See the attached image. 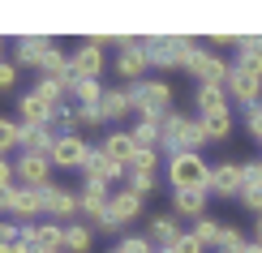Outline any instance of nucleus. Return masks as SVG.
I'll return each instance as SVG.
<instances>
[{"instance_id": "bb28decb", "label": "nucleus", "mask_w": 262, "mask_h": 253, "mask_svg": "<svg viewBox=\"0 0 262 253\" xmlns=\"http://www.w3.org/2000/svg\"><path fill=\"white\" fill-rule=\"evenodd\" d=\"M129 133H134L138 150H159V146H163V129H159V120H138ZM159 155H163V150H159Z\"/></svg>"}, {"instance_id": "f8f14e48", "label": "nucleus", "mask_w": 262, "mask_h": 253, "mask_svg": "<svg viewBox=\"0 0 262 253\" xmlns=\"http://www.w3.org/2000/svg\"><path fill=\"white\" fill-rule=\"evenodd\" d=\"M9 215H13V223H21V227L39 223V219H43V189H26V185H17Z\"/></svg>"}, {"instance_id": "c756f323", "label": "nucleus", "mask_w": 262, "mask_h": 253, "mask_svg": "<svg viewBox=\"0 0 262 253\" xmlns=\"http://www.w3.org/2000/svg\"><path fill=\"white\" fill-rule=\"evenodd\" d=\"M224 227H228V223H224V219H215V215H202V219H193V236H198L206 249H215V245H220Z\"/></svg>"}, {"instance_id": "f257e3e1", "label": "nucleus", "mask_w": 262, "mask_h": 253, "mask_svg": "<svg viewBox=\"0 0 262 253\" xmlns=\"http://www.w3.org/2000/svg\"><path fill=\"white\" fill-rule=\"evenodd\" d=\"M159 129H163V155H185V150H202L206 146V129H202V120L198 116H189V112H168L159 120Z\"/></svg>"}, {"instance_id": "09e8293b", "label": "nucleus", "mask_w": 262, "mask_h": 253, "mask_svg": "<svg viewBox=\"0 0 262 253\" xmlns=\"http://www.w3.org/2000/svg\"><path fill=\"white\" fill-rule=\"evenodd\" d=\"M0 60H5V39H0Z\"/></svg>"}, {"instance_id": "1a4fd4ad", "label": "nucleus", "mask_w": 262, "mask_h": 253, "mask_svg": "<svg viewBox=\"0 0 262 253\" xmlns=\"http://www.w3.org/2000/svg\"><path fill=\"white\" fill-rule=\"evenodd\" d=\"M69 73H73V78L99 82V73H103V48H99L95 39H82L78 48L69 52Z\"/></svg>"}, {"instance_id": "c9c22d12", "label": "nucleus", "mask_w": 262, "mask_h": 253, "mask_svg": "<svg viewBox=\"0 0 262 253\" xmlns=\"http://www.w3.org/2000/svg\"><path fill=\"white\" fill-rule=\"evenodd\" d=\"M220 253H241L245 249V236L236 232V227H224V236H220V245H215Z\"/></svg>"}, {"instance_id": "7ed1b4c3", "label": "nucleus", "mask_w": 262, "mask_h": 253, "mask_svg": "<svg viewBox=\"0 0 262 253\" xmlns=\"http://www.w3.org/2000/svg\"><path fill=\"white\" fill-rule=\"evenodd\" d=\"M202 43L198 39H189V35H150V39H142V52H146V60L150 64H159V69H185L189 64V56L198 52Z\"/></svg>"}, {"instance_id": "72a5a7b5", "label": "nucleus", "mask_w": 262, "mask_h": 253, "mask_svg": "<svg viewBox=\"0 0 262 253\" xmlns=\"http://www.w3.org/2000/svg\"><path fill=\"white\" fill-rule=\"evenodd\" d=\"M198 120H202V116H198ZM202 129H206V142H224L228 133H232V112H228V116H206Z\"/></svg>"}, {"instance_id": "58836bf2", "label": "nucleus", "mask_w": 262, "mask_h": 253, "mask_svg": "<svg viewBox=\"0 0 262 253\" xmlns=\"http://www.w3.org/2000/svg\"><path fill=\"white\" fill-rule=\"evenodd\" d=\"M134 168H138V172H159V150H138Z\"/></svg>"}, {"instance_id": "79ce46f5", "label": "nucleus", "mask_w": 262, "mask_h": 253, "mask_svg": "<svg viewBox=\"0 0 262 253\" xmlns=\"http://www.w3.org/2000/svg\"><path fill=\"white\" fill-rule=\"evenodd\" d=\"M245 125H249V133H254V137L262 142V103H258V107H249V112H245Z\"/></svg>"}, {"instance_id": "5701e85b", "label": "nucleus", "mask_w": 262, "mask_h": 253, "mask_svg": "<svg viewBox=\"0 0 262 253\" xmlns=\"http://www.w3.org/2000/svg\"><path fill=\"white\" fill-rule=\"evenodd\" d=\"M52 48H56V39H48V35H21L17 39V69H21V64H35V69H39V64L48 60Z\"/></svg>"}, {"instance_id": "412c9836", "label": "nucleus", "mask_w": 262, "mask_h": 253, "mask_svg": "<svg viewBox=\"0 0 262 253\" xmlns=\"http://www.w3.org/2000/svg\"><path fill=\"white\" fill-rule=\"evenodd\" d=\"M241 172H245L241 206H245L249 215H262V159H254V163H241Z\"/></svg>"}, {"instance_id": "2f4dec72", "label": "nucleus", "mask_w": 262, "mask_h": 253, "mask_svg": "<svg viewBox=\"0 0 262 253\" xmlns=\"http://www.w3.org/2000/svg\"><path fill=\"white\" fill-rule=\"evenodd\" d=\"M35 95L43 99V103L60 107V103H64V95H69V90H64V82H56V78H39V82H35Z\"/></svg>"}, {"instance_id": "cd10ccee", "label": "nucleus", "mask_w": 262, "mask_h": 253, "mask_svg": "<svg viewBox=\"0 0 262 253\" xmlns=\"http://www.w3.org/2000/svg\"><path fill=\"white\" fill-rule=\"evenodd\" d=\"M69 95H73V103H78V107H99L103 86H99V82H91V78H73Z\"/></svg>"}, {"instance_id": "423d86ee", "label": "nucleus", "mask_w": 262, "mask_h": 253, "mask_svg": "<svg viewBox=\"0 0 262 253\" xmlns=\"http://www.w3.org/2000/svg\"><path fill=\"white\" fill-rule=\"evenodd\" d=\"M146 52H142V39L134 35H121L116 39V78L129 82V86H138V82H146Z\"/></svg>"}, {"instance_id": "c85d7f7f", "label": "nucleus", "mask_w": 262, "mask_h": 253, "mask_svg": "<svg viewBox=\"0 0 262 253\" xmlns=\"http://www.w3.org/2000/svg\"><path fill=\"white\" fill-rule=\"evenodd\" d=\"M95 232L86 223H64V253H91Z\"/></svg>"}, {"instance_id": "2eb2a0df", "label": "nucleus", "mask_w": 262, "mask_h": 253, "mask_svg": "<svg viewBox=\"0 0 262 253\" xmlns=\"http://www.w3.org/2000/svg\"><path fill=\"white\" fill-rule=\"evenodd\" d=\"M52 112H56V107L43 103L35 90H26L17 99V125H26V129H48L52 125Z\"/></svg>"}, {"instance_id": "8fccbe9b", "label": "nucleus", "mask_w": 262, "mask_h": 253, "mask_svg": "<svg viewBox=\"0 0 262 253\" xmlns=\"http://www.w3.org/2000/svg\"><path fill=\"white\" fill-rule=\"evenodd\" d=\"M155 253H168V249H155Z\"/></svg>"}, {"instance_id": "c03bdc74", "label": "nucleus", "mask_w": 262, "mask_h": 253, "mask_svg": "<svg viewBox=\"0 0 262 253\" xmlns=\"http://www.w3.org/2000/svg\"><path fill=\"white\" fill-rule=\"evenodd\" d=\"M9 206H13V189H0V215H9Z\"/></svg>"}, {"instance_id": "f3484780", "label": "nucleus", "mask_w": 262, "mask_h": 253, "mask_svg": "<svg viewBox=\"0 0 262 253\" xmlns=\"http://www.w3.org/2000/svg\"><path fill=\"white\" fill-rule=\"evenodd\" d=\"M193 107H198V116H228L232 112V99H228V86H198V95H193Z\"/></svg>"}, {"instance_id": "e433bc0d", "label": "nucleus", "mask_w": 262, "mask_h": 253, "mask_svg": "<svg viewBox=\"0 0 262 253\" xmlns=\"http://www.w3.org/2000/svg\"><path fill=\"white\" fill-rule=\"evenodd\" d=\"M78 107V103H73ZM103 125V112L99 107H78V129H99Z\"/></svg>"}, {"instance_id": "39448f33", "label": "nucleus", "mask_w": 262, "mask_h": 253, "mask_svg": "<svg viewBox=\"0 0 262 253\" xmlns=\"http://www.w3.org/2000/svg\"><path fill=\"white\" fill-rule=\"evenodd\" d=\"M211 180V163H206L198 150H185V155H172L168 159V185L172 193L177 189H206Z\"/></svg>"}, {"instance_id": "6e6552de", "label": "nucleus", "mask_w": 262, "mask_h": 253, "mask_svg": "<svg viewBox=\"0 0 262 253\" xmlns=\"http://www.w3.org/2000/svg\"><path fill=\"white\" fill-rule=\"evenodd\" d=\"M91 150L95 146H86V137L82 133H60L56 137V146H52V168H64V172H73V168H86V159H91Z\"/></svg>"}, {"instance_id": "a18cd8bd", "label": "nucleus", "mask_w": 262, "mask_h": 253, "mask_svg": "<svg viewBox=\"0 0 262 253\" xmlns=\"http://www.w3.org/2000/svg\"><path fill=\"white\" fill-rule=\"evenodd\" d=\"M13 253H39V249H35V245H30V240H26V236H21V240H13Z\"/></svg>"}, {"instance_id": "4c0bfd02", "label": "nucleus", "mask_w": 262, "mask_h": 253, "mask_svg": "<svg viewBox=\"0 0 262 253\" xmlns=\"http://www.w3.org/2000/svg\"><path fill=\"white\" fill-rule=\"evenodd\" d=\"M168 253H206V245H202V240L193 236V232H185V236H181V240H177V245H172Z\"/></svg>"}, {"instance_id": "de8ad7c7", "label": "nucleus", "mask_w": 262, "mask_h": 253, "mask_svg": "<svg viewBox=\"0 0 262 253\" xmlns=\"http://www.w3.org/2000/svg\"><path fill=\"white\" fill-rule=\"evenodd\" d=\"M254 240L262 245V215H258V223H254Z\"/></svg>"}, {"instance_id": "473e14b6", "label": "nucleus", "mask_w": 262, "mask_h": 253, "mask_svg": "<svg viewBox=\"0 0 262 253\" xmlns=\"http://www.w3.org/2000/svg\"><path fill=\"white\" fill-rule=\"evenodd\" d=\"M17 142H21V125L0 116V159H9V150H17Z\"/></svg>"}, {"instance_id": "20e7f679", "label": "nucleus", "mask_w": 262, "mask_h": 253, "mask_svg": "<svg viewBox=\"0 0 262 253\" xmlns=\"http://www.w3.org/2000/svg\"><path fill=\"white\" fill-rule=\"evenodd\" d=\"M129 95H134L138 120H163L172 112V82H163V78H146V82L129 86Z\"/></svg>"}, {"instance_id": "f03ea898", "label": "nucleus", "mask_w": 262, "mask_h": 253, "mask_svg": "<svg viewBox=\"0 0 262 253\" xmlns=\"http://www.w3.org/2000/svg\"><path fill=\"white\" fill-rule=\"evenodd\" d=\"M228 99L241 103L245 112L262 103V56H236L232 69H228Z\"/></svg>"}, {"instance_id": "393cba45", "label": "nucleus", "mask_w": 262, "mask_h": 253, "mask_svg": "<svg viewBox=\"0 0 262 253\" xmlns=\"http://www.w3.org/2000/svg\"><path fill=\"white\" fill-rule=\"evenodd\" d=\"M56 129H26V125H21V142H17V150H21V155H52V146H56Z\"/></svg>"}, {"instance_id": "a211bd4d", "label": "nucleus", "mask_w": 262, "mask_h": 253, "mask_svg": "<svg viewBox=\"0 0 262 253\" xmlns=\"http://www.w3.org/2000/svg\"><path fill=\"white\" fill-rule=\"evenodd\" d=\"M82 176H86L91 185H112V180H125V168H121V163H112L99 146H95L91 159H86V168H82Z\"/></svg>"}, {"instance_id": "a878e982", "label": "nucleus", "mask_w": 262, "mask_h": 253, "mask_svg": "<svg viewBox=\"0 0 262 253\" xmlns=\"http://www.w3.org/2000/svg\"><path fill=\"white\" fill-rule=\"evenodd\" d=\"M107 197H112V193H107V185H91V180H86L82 189H78V211L86 219H95V215L107 211Z\"/></svg>"}, {"instance_id": "f704fd0d", "label": "nucleus", "mask_w": 262, "mask_h": 253, "mask_svg": "<svg viewBox=\"0 0 262 253\" xmlns=\"http://www.w3.org/2000/svg\"><path fill=\"white\" fill-rule=\"evenodd\" d=\"M236 56H262V35H236Z\"/></svg>"}, {"instance_id": "aec40b11", "label": "nucleus", "mask_w": 262, "mask_h": 253, "mask_svg": "<svg viewBox=\"0 0 262 253\" xmlns=\"http://www.w3.org/2000/svg\"><path fill=\"white\" fill-rule=\"evenodd\" d=\"M181 236L185 232H181V219L177 215H155V219H150V227H146V240L155 249H172Z\"/></svg>"}, {"instance_id": "dca6fc26", "label": "nucleus", "mask_w": 262, "mask_h": 253, "mask_svg": "<svg viewBox=\"0 0 262 253\" xmlns=\"http://www.w3.org/2000/svg\"><path fill=\"white\" fill-rule=\"evenodd\" d=\"M103 155L112 159V163H121V168L129 172L134 168V159H138V142H134V133H129V129H112V133L103 137Z\"/></svg>"}, {"instance_id": "49530a36", "label": "nucleus", "mask_w": 262, "mask_h": 253, "mask_svg": "<svg viewBox=\"0 0 262 253\" xmlns=\"http://www.w3.org/2000/svg\"><path fill=\"white\" fill-rule=\"evenodd\" d=\"M241 253H262V245H258V240H245V249Z\"/></svg>"}, {"instance_id": "4468645a", "label": "nucleus", "mask_w": 262, "mask_h": 253, "mask_svg": "<svg viewBox=\"0 0 262 253\" xmlns=\"http://www.w3.org/2000/svg\"><path fill=\"white\" fill-rule=\"evenodd\" d=\"M21 236L30 240L39 253H64V223H30V227H21Z\"/></svg>"}, {"instance_id": "ddd939ff", "label": "nucleus", "mask_w": 262, "mask_h": 253, "mask_svg": "<svg viewBox=\"0 0 262 253\" xmlns=\"http://www.w3.org/2000/svg\"><path fill=\"white\" fill-rule=\"evenodd\" d=\"M13 172H17V185H26V189H43V185H52V159L48 155H17Z\"/></svg>"}, {"instance_id": "ea45409f", "label": "nucleus", "mask_w": 262, "mask_h": 253, "mask_svg": "<svg viewBox=\"0 0 262 253\" xmlns=\"http://www.w3.org/2000/svg\"><path fill=\"white\" fill-rule=\"evenodd\" d=\"M13 86H17V64L0 60V90H13Z\"/></svg>"}, {"instance_id": "6ab92c4d", "label": "nucleus", "mask_w": 262, "mask_h": 253, "mask_svg": "<svg viewBox=\"0 0 262 253\" xmlns=\"http://www.w3.org/2000/svg\"><path fill=\"white\" fill-rule=\"evenodd\" d=\"M99 112H103V125H107V120H125V116H134V95H129V86H103Z\"/></svg>"}, {"instance_id": "b1692460", "label": "nucleus", "mask_w": 262, "mask_h": 253, "mask_svg": "<svg viewBox=\"0 0 262 253\" xmlns=\"http://www.w3.org/2000/svg\"><path fill=\"white\" fill-rule=\"evenodd\" d=\"M206 189H177L172 193V215L177 219H202L206 215Z\"/></svg>"}, {"instance_id": "9d476101", "label": "nucleus", "mask_w": 262, "mask_h": 253, "mask_svg": "<svg viewBox=\"0 0 262 253\" xmlns=\"http://www.w3.org/2000/svg\"><path fill=\"white\" fill-rule=\"evenodd\" d=\"M185 69L198 78V86H224L232 64H224V56H215V52H202V48H198V52L189 56V64H185Z\"/></svg>"}, {"instance_id": "4be33fe9", "label": "nucleus", "mask_w": 262, "mask_h": 253, "mask_svg": "<svg viewBox=\"0 0 262 253\" xmlns=\"http://www.w3.org/2000/svg\"><path fill=\"white\" fill-rule=\"evenodd\" d=\"M107 211H112V219L125 227V223H134V219L142 215V197L121 185V189H112V197H107Z\"/></svg>"}, {"instance_id": "37998d69", "label": "nucleus", "mask_w": 262, "mask_h": 253, "mask_svg": "<svg viewBox=\"0 0 262 253\" xmlns=\"http://www.w3.org/2000/svg\"><path fill=\"white\" fill-rule=\"evenodd\" d=\"M91 223L99 227V232H121V223H116V219H112V211H103V215H95Z\"/></svg>"}, {"instance_id": "a19ab883", "label": "nucleus", "mask_w": 262, "mask_h": 253, "mask_svg": "<svg viewBox=\"0 0 262 253\" xmlns=\"http://www.w3.org/2000/svg\"><path fill=\"white\" fill-rule=\"evenodd\" d=\"M0 189H17V172H13V159H0Z\"/></svg>"}, {"instance_id": "9b49d317", "label": "nucleus", "mask_w": 262, "mask_h": 253, "mask_svg": "<svg viewBox=\"0 0 262 253\" xmlns=\"http://www.w3.org/2000/svg\"><path fill=\"white\" fill-rule=\"evenodd\" d=\"M241 189H245V172H241V163H211L206 193H215V197H241Z\"/></svg>"}, {"instance_id": "0eeeda50", "label": "nucleus", "mask_w": 262, "mask_h": 253, "mask_svg": "<svg viewBox=\"0 0 262 253\" xmlns=\"http://www.w3.org/2000/svg\"><path fill=\"white\" fill-rule=\"evenodd\" d=\"M82 211H78V193L69 189V185H43V219H52V223H73Z\"/></svg>"}, {"instance_id": "7c9ffc66", "label": "nucleus", "mask_w": 262, "mask_h": 253, "mask_svg": "<svg viewBox=\"0 0 262 253\" xmlns=\"http://www.w3.org/2000/svg\"><path fill=\"white\" fill-rule=\"evenodd\" d=\"M155 185H159V172H138V168H129V172H125V189H134L138 197L155 193Z\"/></svg>"}]
</instances>
